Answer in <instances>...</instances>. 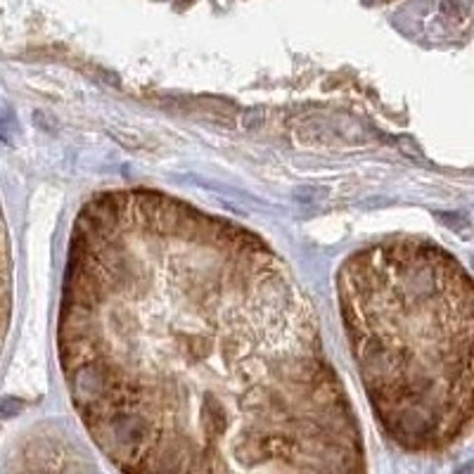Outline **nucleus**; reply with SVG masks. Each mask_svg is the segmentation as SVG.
Masks as SVG:
<instances>
[{
	"mask_svg": "<svg viewBox=\"0 0 474 474\" xmlns=\"http://www.w3.org/2000/svg\"><path fill=\"white\" fill-rule=\"evenodd\" d=\"M339 313L377 420L401 448L446 451L472 431L470 273L439 244L389 237L341 263Z\"/></svg>",
	"mask_w": 474,
	"mask_h": 474,
	"instance_id": "obj_2",
	"label": "nucleus"
},
{
	"mask_svg": "<svg viewBox=\"0 0 474 474\" xmlns=\"http://www.w3.org/2000/svg\"><path fill=\"white\" fill-rule=\"evenodd\" d=\"M59 358L126 472H356L361 431L297 278L247 228L157 190L76 219Z\"/></svg>",
	"mask_w": 474,
	"mask_h": 474,
	"instance_id": "obj_1",
	"label": "nucleus"
}]
</instances>
